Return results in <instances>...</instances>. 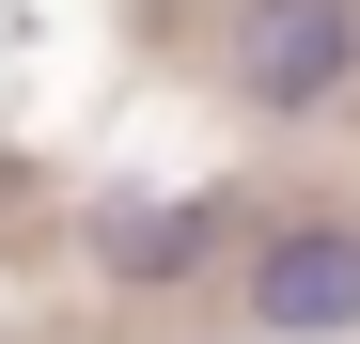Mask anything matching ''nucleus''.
I'll use <instances>...</instances> for the list:
<instances>
[{
	"label": "nucleus",
	"instance_id": "f257e3e1",
	"mask_svg": "<svg viewBox=\"0 0 360 344\" xmlns=\"http://www.w3.org/2000/svg\"><path fill=\"white\" fill-rule=\"evenodd\" d=\"M235 110H266V126H314V110L360 94V0H251L219 47Z\"/></svg>",
	"mask_w": 360,
	"mask_h": 344
},
{
	"label": "nucleus",
	"instance_id": "f03ea898",
	"mask_svg": "<svg viewBox=\"0 0 360 344\" xmlns=\"http://www.w3.org/2000/svg\"><path fill=\"white\" fill-rule=\"evenodd\" d=\"M235 313L266 344H345L360 329V219H282V235H251Z\"/></svg>",
	"mask_w": 360,
	"mask_h": 344
},
{
	"label": "nucleus",
	"instance_id": "7ed1b4c3",
	"mask_svg": "<svg viewBox=\"0 0 360 344\" xmlns=\"http://www.w3.org/2000/svg\"><path fill=\"white\" fill-rule=\"evenodd\" d=\"M94 266H110V282H188V266H219V188H204V204H126V219H94Z\"/></svg>",
	"mask_w": 360,
	"mask_h": 344
}]
</instances>
